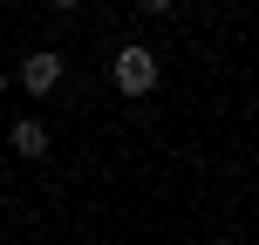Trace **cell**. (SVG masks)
<instances>
[{
	"mask_svg": "<svg viewBox=\"0 0 259 245\" xmlns=\"http://www.w3.org/2000/svg\"><path fill=\"white\" fill-rule=\"evenodd\" d=\"M157 75H164V62H157V48H143V41H123V48L109 55V82H116V95H150Z\"/></svg>",
	"mask_w": 259,
	"mask_h": 245,
	"instance_id": "obj_1",
	"label": "cell"
},
{
	"mask_svg": "<svg viewBox=\"0 0 259 245\" xmlns=\"http://www.w3.org/2000/svg\"><path fill=\"white\" fill-rule=\"evenodd\" d=\"M55 82H62V55H55V48H41V55L21 62V89L27 95H55Z\"/></svg>",
	"mask_w": 259,
	"mask_h": 245,
	"instance_id": "obj_2",
	"label": "cell"
},
{
	"mask_svg": "<svg viewBox=\"0 0 259 245\" xmlns=\"http://www.w3.org/2000/svg\"><path fill=\"white\" fill-rule=\"evenodd\" d=\"M7 157H27V164H34V157H48V123L21 116V123L7 129Z\"/></svg>",
	"mask_w": 259,
	"mask_h": 245,
	"instance_id": "obj_3",
	"label": "cell"
},
{
	"mask_svg": "<svg viewBox=\"0 0 259 245\" xmlns=\"http://www.w3.org/2000/svg\"><path fill=\"white\" fill-rule=\"evenodd\" d=\"M130 7H137V14H170L178 0H130Z\"/></svg>",
	"mask_w": 259,
	"mask_h": 245,
	"instance_id": "obj_4",
	"label": "cell"
},
{
	"mask_svg": "<svg viewBox=\"0 0 259 245\" xmlns=\"http://www.w3.org/2000/svg\"><path fill=\"white\" fill-rule=\"evenodd\" d=\"M48 7H62V14H68V7H82V0H48Z\"/></svg>",
	"mask_w": 259,
	"mask_h": 245,
	"instance_id": "obj_5",
	"label": "cell"
},
{
	"mask_svg": "<svg viewBox=\"0 0 259 245\" xmlns=\"http://www.w3.org/2000/svg\"><path fill=\"white\" fill-rule=\"evenodd\" d=\"M0 95H7V68H0Z\"/></svg>",
	"mask_w": 259,
	"mask_h": 245,
	"instance_id": "obj_6",
	"label": "cell"
},
{
	"mask_svg": "<svg viewBox=\"0 0 259 245\" xmlns=\"http://www.w3.org/2000/svg\"><path fill=\"white\" fill-rule=\"evenodd\" d=\"M0 164H7V150H0Z\"/></svg>",
	"mask_w": 259,
	"mask_h": 245,
	"instance_id": "obj_7",
	"label": "cell"
}]
</instances>
